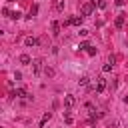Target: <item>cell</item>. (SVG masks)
<instances>
[{
	"label": "cell",
	"instance_id": "1",
	"mask_svg": "<svg viewBox=\"0 0 128 128\" xmlns=\"http://www.w3.org/2000/svg\"><path fill=\"white\" fill-rule=\"evenodd\" d=\"M92 10H94V4H92V2H86V4H82L80 14H82V16H90V14H92Z\"/></svg>",
	"mask_w": 128,
	"mask_h": 128
},
{
	"label": "cell",
	"instance_id": "2",
	"mask_svg": "<svg viewBox=\"0 0 128 128\" xmlns=\"http://www.w3.org/2000/svg\"><path fill=\"white\" fill-rule=\"evenodd\" d=\"M42 64H44V60H42V58H36V60L32 62V70H34V74H36V76L42 72Z\"/></svg>",
	"mask_w": 128,
	"mask_h": 128
},
{
	"label": "cell",
	"instance_id": "3",
	"mask_svg": "<svg viewBox=\"0 0 128 128\" xmlns=\"http://www.w3.org/2000/svg\"><path fill=\"white\" fill-rule=\"evenodd\" d=\"M106 90V78H96V92H104Z\"/></svg>",
	"mask_w": 128,
	"mask_h": 128
},
{
	"label": "cell",
	"instance_id": "4",
	"mask_svg": "<svg viewBox=\"0 0 128 128\" xmlns=\"http://www.w3.org/2000/svg\"><path fill=\"white\" fill-rule=\"evenodd\" d=\"M74 104H76V98H74L72 94H68V96L64 98V106H66V108H72Z\"/></svg>",
	"mask_w": 128,
	"mask_h": 128
},
{
	"label": "cell",
	"instance_id": "5",
	"mask_svg": "<svg viewBox=\"0 0 128 128\" xmlns=\"http://www.w3.org/2000/svg\"><path fill=\"white\" fill-rule=\"evenodd\" d=\"M124 16H126V14H118V16H116V20H114V26H116V28H122V26H124V20H126Z\"/></svg>",
	"mask_w": 128,
	"mask_h": 128
},
{
	"label": "cell",
	"instance_id": "6",
	"mask_svg": "<svg viewBox=\"0 0 128 128\" xmlns=\"http://www.w3.org/2000/svg\"><path fill=\"white\" fill-rule=\"evenodd\" d=\"M58 34H60V22L54 20L52 22V36H58Z\"/></svg>",
	"mask_w": 128,
	"mask_h": 128
},
{
	"label": "cell",
	"instance_id": "7",
	"mask_svg": "<svg viewBox=\"0 0 128 128\" xmlns=\"http://www.w3.org/2000/svg\"><path fill=\"white\" fill-rule=\"evenodd\" d=\"M82 20H84V16H72V18H70V22H72L74 26H80Z\"/></svg>",
	"mask_w": 128,
	"mask_h": 128
},
{
	"label": "cell",
	"instance_id": "8",
	"mask_svg": "<svg viewBox=\"0 0 128 128\" xmlns=\"http://www.w3.org/2000/svg\"><path fill=\"white\" fill-rule=\"evenodd\" d=\"M24 44H26V46H36V44H38V40H36V38H32V36H28V38L24 40Z\"/></svg>",
	"mask_w": 128,
	"mask_h": 128
},
{
	"label": "cell",
	"instance_id": "9",
	"mask_svg": "<svg viewBox=\"0 0 128 128\" xmlns=\"http://www.w3.org/2000/svg\"><path fill=\"white\" fill-rule=\"evenodd\" d=\"M54 8H56L58 12H62V10H64V0H54Z\"/></svg>",
	"mask_w": 128,
	"mask_h": 128
},
{
	"label": "cell",
	"instance_id": "10",
	"mask_svg": "<svg viewBox=\"0 0 128 128\" xmlns=\"http://www.w3.org/2000/svg\"><path fill=\"white\" fill-rule=\"evenodd\" d=\"M20 62H22V64H30V62H32V58H30L28 54H20Z\"/></svg>",
	"mask_w": 128,
	"mask_h": 128
},
{
	"label": "cell",
	"instance_id": "11",
	"mask_svg": "<svg viewBox=\"0 0 128 128\" xmlns=\"http://www.w3.org/2000/svg\"><path fill=\"white\" fill-rule=\"evenodd\" d=\"M50 118H52V112H46V114L42 116V120H40V126H44V124H46V122H48Z\"/></svg>",
	"mask_w": 128,
	"mask_h": 128
},
{
	"label": "cell",
	"instance_id": "12",
	"mask_svg": "<svg viewBox=\"0 0 128 128\" xmlns=\"http://www.w3.org/2000/svg\"><path fill=\"white\" fill-rule=\"evenodd\" d=\"M88 82H90V78H88V76H82V78L78 80V84H80V86H88Z\"/></svg>",
	"mask_w": 128,
	"mask_h": 128
},
{
	"label": "cell",
	"instance_id": "13",
	"mask_svg": "<svg viewBox=\"0 0 128 128\" xmlns=\"http://www.w3.org/2000/svg\"><path fill=\"white\" fill-rule=\"evenodd\" d=\"M14 96H20V98H22V96H28V94H26V90H24V88H16Z\"/></svg>",
	"mask_w": 128,
	"mask_h": 128
},
{
	"label": "cell",
	"instance_id": "14",
	"mask_svg": "<svg viewBox=\"0 0 128 128\" xmlns=\"http://www.w3.org/2000/svg\"><path fill=\"white\" fill-rule=\"evenodd\" d=\"M36 14H38V6L34 4V6L30 8V14H28V18H32V16H36Z\"/></svg>",
	"mask_w": 128,
	"mask_h": 128
},
{
	"label": "cell",
	"instance_id": "15",
	"mask_svg": "<svg viewBox=\"0 0 128 128\" xmlns=\"http://www.w3.org/2000/svg\"><path fill=\"white\" fill-rule=\"evenodd\" d=\"M64 122H66V124H72V122H74V120H72V116H70V112H66V116H64Z\"/></svg>",
	"mask_w": 128,
	"mask_h": 128
},
{
	"label": "cell",
	"instance_id": "16",
	"mask_svg": "<svg viewBox=\"0 0 128 128\" xmlns=\"http://www.w3.org/2000/svg\"><path fill=\"white\" fill-rule=\"evenodd\" d=\"M112 66H114V64H110V62H108V64H104V66H102V70H104V72H110V70H112Z\"/></svg>",
	"mask_w": 128,
	"mask_h": 128
},
{
	"label": "cell",
	"instance_id": "17",
	"mask_svg": "<svg viewBox=\"0 0 128 128\" xmlns=\"http://www.w3.org/2000/svg\"><path fill=\"white\" fill-rule=\"evenodd\" d=\"M20 16H22V14H20V12H18V10H16V12H12V14H10V18H14V20H18V18H20Z\"/></svg>",
	"mask_w": 128,
	"mask_h": 128
},
{
	"label": "cell",
	"instance_id": "18",
	"mask_svg": "<svg viewBox=\"0 0 128 128\" xmlns=\"http://www.w3.org/2000/svg\"><path fill=\"white\" fill-rule=\"evenodd\" d=\"M88 48H90L88 42H80V50H88Z\"/></svg>",
	"mask_w": 128,
	"mask_h": 128
},
{
	"label": "cell",
	"instance_id": "19",
	"mask_svg": "<svg viewBox=\"0 0 128 128\" xmlns=\"http://www.w3.org/2000/svg\"><path fill=\"white\" fill-rule=\"evenodd\" d=\"M106 6H108V4H106V0H98V8H102V10H104Z\"/></svg>",
	"mask_w": 128,
	"mask_h": 128
},
{
	"label": "cell",
	"instance_id": "20",
	"mask_svg": "<svg viewBox=\"0 0 128 128\" xmlns=\"http://www.w3.org/2000/svg\"><path fill=\"white\" fill-rule=\"evenodd\" d=\"M78 34H80V36H88V34H90V32H88V30H86V28H80V32H78Z\"/></svg>",
	"mask_w": 128,
	"mask_h": 128
},
{
	"label": "cell",
	"instance_id": "21",
	"mask_svg": "<svg viewBox=\"0 0 128 128\" xmlns=\"http://www.w3.org/2000/svg\"><path fill=\"white\" fill-rule=\"evenodd\" d=\"M86 52H88V54H90V56H94V54H96V48H94V46H90V48H88V50H86Z\"/></svg>",
	"mask_w": 128,
	"mask_h": 128
},
{
	"label": "cell",
	"instance_id": "22",
	"mask_svg": "<svg viewBox=\"0 0 128 128\" xmlns=\"http://www.w3.org/2000/svg\"><path fill=\"white\" fill-rule=\"evenodd\" d=\"M44 72H46V76H54V70H52V68H46Z\"/></svg>",
	"mask_w": 128,
	"mask_h": 128
},
{
	"label": "cell",
	"instance_id": "23",
	"mask_svg": "<svg viewBox=\"0 0 128 128\" xmlns=\"http://www.w3.org/2000/svg\"><path fill=\"white\" fill-rule=\"evenodd\" d=\"M2 14H4V16H8V18H10V14H12V12H10V10H8V8H4V10H2Z\"/></svg>",
	"mask_w": 128,
	"mask_h": 128
},
{
	"label": "cell",
	"instance_id": "24",
	"mask_svg": "<svg viewBox=\"0 0 128 128\" xmlns=\"http://www.w3.org/2000/svg\"><path fill=\"white\" fill-rule=\"evenodd\" d=\"M114 4L116 6H124V0H114Z\"/></svg>",
	"mask_w": 128,
	"mask_h": 128
},
{
	"label": "cell",
	"instance_id": "25",
	"mask_svg": "<svg viewBox=\"0 0 128 128\" xmlns=\"http://www.w3.org/2000/svg\"><path fill=\"white\" fill-rule=\"evenodd\" d=\"M124 102H126V104H128V96H124Z\"/></svg>",
	"mask_w": 128,
	"mask_h": 128
},
{
	"label": "cell",
	"instance_id": "26",
	"mask_svg": "<svg viewBox=\"0 0 128 128\" xmlns=\"http://www.w3.org/2000/svg\"><path fill=\"white\" fill-rule=\"evenodd\" d=\"M6 2H12V0H6Z\"/></svg>",
	"mask_w": 128,
	"mask_h": 128
}]
</instances>
